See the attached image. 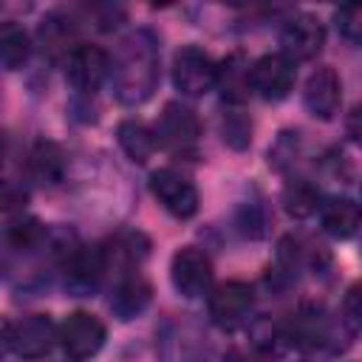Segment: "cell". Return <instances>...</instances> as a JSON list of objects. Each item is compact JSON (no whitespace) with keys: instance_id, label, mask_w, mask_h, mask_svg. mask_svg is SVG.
<instances>
[{"instance_id":"12","label":"cell","mask_w":362,"mask_h":362,"mask_svg":"<svg viewBox=\"0 0 362 362\" xmlns=\"http://www.w3.org/2000/svg\"><path fill=\"white\" fill-rule=\"evenodd\" d=\"M303 102H305V110L314 116V119H334V113L339 110V102H342V82L337 76L334 68L322 65L317 68L308 79H305V88H303Z\"/></svg>"},{"instance_id":"13","label":"cell","mask_w":362,"mask_h":362,"mask_svg":"<svg viewBox=\"0 0 362 362\" xmlns=\"http://www.w3.org/2000/svg\"><path fill=\"white\" fill-rule=\"evenodd\" d=\"M105 272H107V255L99 246H79L65 260V283L76 294L93 291Z\"/></svg>"},{"instance_id":"7","label":"cell","mask_w":362,"mask_h":362,"mask_svg":"<svg viewBox=\"0 0 362 362\" xmlns=\"http://www.w3.org/2000/svg\"><path fill=\"white\" fill-rule=\"evenodd\" d=\"M105 337H107L105 322L88 311L68 314L59 328V342L74 362H82V359H90L93 354H99V348L105 345Z\"/></svg>"},{"instance_id":"27","label":"cell","mask_w":362,"mask_h":362,"mask_svg":"<svg viewBox=\"0 0 362 362\" xmlns=\"http://www.w3.org/2000/svg\"><path fill=\"white\" fill-rule=\"evenodd\" d=\"M223 141L229 147H235V150L249 147V141H252V122L243 119L240 113H229L223 119Z\"/></svg>"},{"instance_id":"19","label":"cell","mask_w":362,"mask_h":362,"mask_svg":"<svg viewBox=\"0 0 362 362\" xmlns=\"http://www.w3.org/2000/svg\"><path fill=\"white\" fill-rule=\"evenodd\" d=\"M28 167H31V175L40 181V184H59L65 178V170H68V158L62 153L59 144L54 141H37L34 150H31V158H28Z\"/></svg>"},{"instance_id":"28","label":"cell","mask_w":362,"mask_h":362,"mask_svg":"<svg viewBox=\"0 0 362 362\" xmlns=\"http://www.w3.org/2000/svg\"><path fill=\"white\" fill-rule=\"evenodd\" d=\"M345 320L356 328H362V283H354L348 291H345Z\"/></svg>"},{"instance_id":"1","label":"cell","mask_w":362,"mask_h":362,"mask_svg":"<svg viewBox=\"0 0 362 362\" xmlns=\"http://www.w3.org/2000/svg\"><path fill=\"white\" fill-rule=\"evenodd\" d=\"M110 82L116 99L124 105H141L153 96L158 85V42L150 31H136L122 42Z\"/></svg>"},{"instance_id":"14","label":"cell","mask_w":362,"mask_h":362,"mask_svg":"<svg viewBox=\"0 0 362 362\" xmlns=\"http://www.w3.org/2000/svg\"><path fill=\"white\" fill-rule=\"evenodd\" d=\"M150 297H153L150 283L139 272H130V274L119 277V283L110 294V311L119 320H133L150 305Z\"/></svg>"},{"instance_id":"4","label":"cell","mask_w":362,"mask_h":362,"mask_svg":"<svg viewBox=\"0 0 362 362\" xmlns=\"http://www.w3.org/2000/svg\"><path fill=\"white\" fill-rule=\"evenodd\" d=\"M156 136H158V144L167 147L170 153L189 156V153H195L198 139H201L198 116L181 102H167L161 116H158Z\"/></svg>"},{"instance_id":"5","label":"cell","mask_w":362,"mask_h":362,"mask_svg":"<svg viewBox=\"0 0 362 362\" xmlns=\"http://www.w3.org/2000/svg\"><path fill=\"white\" fill-rule=\"evenodd\" d=\"M170 280H173V288L187 300L206 294L212 286L209 255L198 246H181L170 260Z\"/></svg>"},{"instance_id":"24","label":"cell","mask_w":362,"mask_h":362,"mask_svg":"<svg viewBox=\"0 0 362 362\" xmlns=\"http://www.w3.org/2000/svg\"><path fill=\"white\" fill-rule=\"evenodd\" d=\"M147 238L144 235H139V232H119L116 238H113V243H110V249H113V257L122 263V266H133V263H139L144 255H147Z\"/></svg>"},{"instance_id":"21","label":"cell","mask_w":362,"mask_h":362,"mask_svg":"<svg viewBox=\"0 0 362 362\" xmlns=\"http://www.w3.org/2000/svg\"><path fill=\"white\" fill-rule=\"evenodd\" d=\"M161 356L164 362H204L206 359V342L201 334L184 328V342H178V334L170 331L161 337Z\"/></svg>"},{"instance_id":"6","label":"cell","mask_w":362,"mask_h":362,"mask_svg":"<svg viewBox=\"0 0 362 362\" xmlns=\"http://www.w3.org/2000/svg\"><path fill=\"white\" fill-rule=\"evenodd\" d=\"M153 198L173 215V218H192L198 212V189L195 184L173 167H161L150 175Z\"/></svg>"},{"instance_id":"26","label":"cell","mask_w":362,"mask_h":362,"mask_svg":"<svg viewBox=\"0 0 362 362\" xmlns=\"http://www.w3.org/2000/svg\"><path fill=\"white\" fill-rule=\"evenodd\" d=\"M297 150H300V133H280L277 141L269 147V164L277 167V170H286L294 158H297Z\"/></svg>"},{"instance_id":"20","label":"cell","mask_w":362,"mask_h":362,"mask_svg":"<svg viewBox=\"0 0 362 362\" xmlns=\"http://www.w3.org/2000/svg\"><path fill=\"white\" fill-rule=\"evenodd\" d=\"M28 54H31V40H28L25 28L11 23V20L3 23V28H0V62H3V68L6 71L23 68Z\"/></svg>"},{"instance_id":"8","label":"cell","mask_w":362,"mask_h":362,"mask_svg":"<svg viewBox=\"0 0 362 362\" xmlns=\"http://www.w3.org/2000/svg\"><path fill=\"white\" fill-rule=\"evenodd\" d=\"M297 79L294 59L286 54H266L252 62V90L266 102H280L291 93Z\"/></svg>"},{"instance_id":"11","label":"cell","mask_w":362,"mask_h":362,"mask_svg":"<svg viewBox=\"0 0 362 362\" xmlns=\"http://www.w3.org/2000/svg\"><path fill=\"white\" fill-rule=\"evenodd\" d=\"M280 45L288 59H311L325 45V28L314 14H294L283 23Z\"/></svg>"},{"instance_id":"16","label":"cell","mask_w":362,"mask_h":362,"mask_svg":"<svg viewBox=\"0 0 362 362\" xmlns=\"http://www.w3.org/2000/svg\"><path fill=\"white\" fill-rule=\"evenodd\" d=\"M218 88H221V96L223 102H243L252 90V65L246 62V57L238 51V54H229L221 65H218Z\"/></svg>"},{"instance_id":"2","label":"cell","mask_w":362,"mask_h":362,"mask_svg":"<svg viewBox=\"0 0 362 362\" xmlns=\"http://www.w3.org/2000/svg\"><path fill=\"white\" fill-rule=\"evenodd\" d=\"M3 331H6V348L14 351L20 359L45 356L59 339V331L48 314H28L20 322H6Z\"/></svg>"},{"instance_id":"29","label":"cell","mask_w":362,"mask_h":362,"mask_svg":"<svg viewBox=\"0 0 362 362\" xmlns=\"http://www.w3.org/2000/svg\"><path fill=\"white\" fill-rule=\"evenodd\" d=\"M345 130H348V136L362 147V105H356V107L348 113V119H345Z\"/></svg>"},{"instance_id":"25","label":"cell","mask_w":362,"mask_h":362,"mask_svg":"<svg viewBox=\"0 0 362 362\" xmlns=\"http://www.w3.org/2000/svg\"><path fill=\"white\" fill-rule=\"evenodd\" d=\"M334 23H337L339 34H342L348 42L362 45V3L339 6L337 14H334Z\"/></svg>"},{"instance_id":"23","label":"cell","mask_w":362,"mask_h":362,"mask_svg":"<svg viewBox=\"0 0 362 362\" xmlns=\"http://www.w3.org/2000/svg\"><path fill=\"white\" fill-rule=\"evenodd\" d=\"M317 201H320L317 189H314L308 181H303V178L288 181V187L283 189L286 212H288V215H294V218H308V215L317 209Z\"/></svg>"},{"instance_id":"18","label":"cell","mask_w":362,"mask_h":362,"mask_svg":"<svg viewBox=\"0 0 362 362\" xmlns=\"http://www.w3.org/2000/svg\"><path fill=\"white\" fill-rule=\"evenodd\" d=\"M116 139H119V147L124 150V156L136 164H144L147 158H153V153L158 147L156 130H150L144 122H136V119L122 122L116 130Z\"/></svg>"},{"instance_id":"9","label":"cell","mask_w":362,"mask_h":362,"mask_svg":"<svg viewBox=\"0 0 362 362\" xmlns=\"http://www.w3.org/2000/svg\"><path fill=\"white\" fill-rule=\"evenodd\" d=\"M252 308H255V291H252V286H246L240 280L221 283L209 294V317L221 328H238V325H243L249 320Z\"/></svg>"},{"instance_id":"15","label":"cell","mask_w":362,"mask_h":362,"mask_svg":"<svg viewBox=\"0 0 362 362\" xmlns=\"http://www.w3.org/2000/svg\"><path fill=\"white\" fill-rule=\"evenodd\" d=\"M303 348H328L334 342V322L320 305H303L300 314L294 317L291 328V342Z\"/></svg>"},{"instance_id":"3","label":"cell","mask_w":362,"mask_h":362,"mask_svg":"<svg viewBox=\"0 0 362 362\" xmlns=\"http://www.w3.org/2000/svg\"><path fill=\"white\" fill-rule=\"evenodd\" d=\"M173 82L184 96H204L218 85V65L198 45H181L173 57Z\"/></svg>"},{"instance_id":"17","label":"cell","mask_w":362,"mask_h":362,"mask_svg":"<svg viewBox=\"0 0 362 362\" xmlns=\"http://www.w3.org/2000/svg\"><path fill=\"white\" fill-rule=\"evenodd\" d=\"M322 229L334 238H351L362 223V206L351 198H331L320 209Z\"/></svg>"},{"instance_id":"22","label":"cell","mask_w":362,"mask_h":362,"mask_svg":"<svg viewBox=\"0 0 362 362\" xmlns=\"http://www.w3.org/2000/svg\"><path fill=\"white\" fill-rule=\"evenodd\" d=\"M6 240L11 249L17 252H34L37 246H42L45 240V226L37 218H17L8 229H6Z\"/></svg>"},{"instance_id":"10","label":"cell","mask_w":362,"mask_h":362,"mask_svg":"<svg viewBox=\"0 0 362 362\" xmlns=\"http://www.w3.org/2000/svg\"><path fill=\"white\" fill-rule=\"evenodd\" d=\"M110 57L99 45H74L65 59V76L79 93H93L110 74Z\"/></svg>"}]
</instances>
